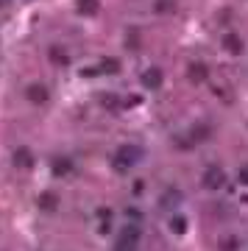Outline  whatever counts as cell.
<instances>
[{
	"label": "cell",
	"instance_id": "1",
	"mask_svg": "<svg viewBox=\"0 0 248 251\" xmlns=\"http://www.w3.org/2000/svg\"><path fill=\"white\" fill-rule=\"evenodd\" d=\"M140 156H142V148H137V145H120L115 151V156H112V168L117 173H125L140 162Z\"/></svg>",
	"mask_w": 248,
	"mask_h": 251
},
{
	"label": "cell",
	"instance_id": "2",
	"mask_svg": "<svg viewBox=\"0 0 248 251\" xmlns=\"http://www.w3.org/2000/svg\"><path fill=\"white\" fill-rule=\"evenodd\" d=\"M137 243H140V229L137 226H125L123 234L115 243V251H137Z\"/></svg>",
	"mask_w": 248,
	"mask_h": 251
},
{
	"label": "cell",
	"instance_id": "3",
	"mask_svg": "<svg viewBox=\"0 0 248 251\" xmlns=\"http://www.w3.org/2000/svg\"><path fill=\"white\" fill-rule=\"evenodd\" d=\"M201 181H204V187H209V190H221L223 184H226V173L212 165V168H206V171H204Z\"/></svg>",
	"mask_w": 248,
	"mask_h": 251
},
{
	"label": "cell",
	"instance_id": "4",
	"mask_svg": "<svg viewBox=\"0 0 248 251\" xmlns=\"http://www.w3.org/2000/svg\"><path fill=\"white\" fill-rule=\"evenodd\" d=\"M25 98L31 100V103H36V106H42V103H48L50 92H48V87H45V84H31V87L25 90Z\"/></svg>",
	"mask_w": 248,
	"mask_h": 251
},
{
	"label": "cell",
	"instance_id": "5",
	"mask_svg": "<svg viewBox=\"0 0 248 251\" xmlns=\"http://www.w3.org/2000/svg\"><path fill=\"white\" fill-rule=\"evenodd\" d=\"M142 87H145V90H156V87H162V70L159 67H148V70H142Z\"/></svg>",
	"mask_w": 248,
	"mask_h": 251
},
{
	"label": "cell",
	"instance_id": "6",
	"mask_svg": "<svg viewBox=\"0 0 248 251\" xmlns=\"http://www.w3.org/2000/svg\"><path fill=\"white\" fill-rule=\"evenodd\" d=\"M223 50H229L231 56H240L243 53V39H240L237 34H223Z\"/></svg>",
	"mask_w": 248,
	"mask_h": 251
},
{
	"label": "cell",
	"instance_id": "7",
	"mask_svg": "<svg viewBox=\"0 0 248 251\" xmlns=\"http://www.w3.org/2000/svg\"><path fill=\"white\" fill-rule=\"evenodd\" d=\"M206 64L204 62H193L190 67H187V78L193 81V84H201V81H206Z\"/></svg>",
	"mask_w": 248,
	"mask_h": 251
},
{
	"label": "cell",
	"instance_id": "8",
	"mask_svg": "<svg viewBox=\"0 0 248 251\" xmlns=\"http://www.w3.org/2000/svg\"><path fill=\"white\" fill-rule=\"evenodd\" d=\"M50 62L59 64V67H67V64H70V53H67L62 45H53L50 48Z\"/></svg>",
	"mask_w": 248,
	"mask_h": 251
},
{
	"label": "cell",
	"instance_id": "9",
	"mask_svg": "<svg viewBox=\"0 0 248 251\" xmlns=\"http://www.w3.org/2000/svg\"><path fill=\"white\" fill-rule=\"evenodd\" d=\"M14 165H17V168H31V165H34L31 151H28V148H17V151H14Z\"/></svg>",
	"mask_w": 248,
	"mask_h": 251
},
{
	"label": "cell",
	"instance_id": "10",
	"mask_svg": "<svg viewBox=\"0 0 248 251\" xmlns=\"http://www.w3.org/2000/svg\"><path fill=\"white\" fill-rule=\"evenodd\" d=\"M70 171H73V162L67 159V156H59V159L53 162V173L56 176H67Z\"/></svg>",
	"mask_w": 248,
	"mask_h": 251
},
{
	"label": "cell",
	"instance_id": "11",
	"mask_svg": "<svg viewBox=\"0 0 248 251\" xmlns=\"http://www.w3.org/2000/svg\"><path fill=\"white\" fill-rule=\"evenodd\" d=\"M39 206L50 212V209H56V206H59V198H56L53 193H42V196H39Z\"/></svg>",
	"mask_w": 248,
	"mask_h": 251
},
{
	"label": "cell",
	"instance_id": "12",
	"mask_svg": "<svg viewBox=\"0 0 248 251\" xmlns=\"http://www.w3.org/2000/svg\"><path fill=\"white\" fill-rule=\"evenodd\" d=\"M98 11V0H78V14L89 17V14H95Z\"/></svg>",
	"mask_w": 248,
	"mask_h": 251
},
{
	"label": "cell",
	"instance_id": "13",
	"mask_svg": "<svg viewBox=\"0 0 248 251\" xmlns=\"http://www.w3.org/2000/svg\"><path fill=\"white\" fill-rule=\"evenodd\" d=\"M100 73H120V59H103L100 62Z\"/></svg>",
	"mask_w": 248,
	"mask_h": 251
},
{
	"label": "cell",
	"instance_id": "14",
	"mask_svg": "<svg viewBox=\"0 0 248 251\" xmlns=\"http://www.w3.org/2000/svg\"><path fill=\"white\" fill-rule=\"evenodd\" d=\"M170 229H173V232H176V234H184L187 232V221H184V218H173V221H170Z\"/></svg>",
	"mask_w": 248,
	"mask_h": 251
},
{
	"label": "cell",
	"instance_id": "15",
	"mask_svg": "<svg viewBox=\"0 0 248 251\" xmlns=\"http://www.w3.org/2000/svg\"><path fill=\"white\" fill-rule=\"evenodd\" d=\"M100 103H103V109H112V112H117V109H120V100H117L115 95H103V98H100Z\"/></svg>",
	"mask_w": 248,
	"mask_h": 251
},
{
	"label": "cell",
	"instance_id": "16",
	"mask_svg": "<svg viewBox=\"0 0 248 251\" xmlns=\"http://www.w3.org/2000/svg\"><path fill=\"white\" fill-rule=\"evenodd\" d=\"M221 251H237V237H221Z\"/></svg>",
	"mask_w": 248,
	"mask_h": 251
},
{
	"label": "cell",
	"instance_id": "17",
	"mask_svg": "<svg viewBox=\"0 0 248 251\" xmlns=\"http://www.w3.org/2000/svg\"><path fill=\"white\" fill-rule=\"evenodd\" d=\"M193 137H195V140H206V137H209V128H206V126H195Z\"/></svg>",
	"mask_w": 248,
	"mask_h": 251
},
{
	"label": "cell",
	"instance_id": "18",
	"mask_svg": "<svg viewBox=\"0 0 248 251\" xmlns=\"http://www.w3.org/2000/svg\"><path fill=\"white\" fill-rule=\"evenodd\" d=\"M173 9V0H156V11H170Z\"/></svg>",
	"mask_w": 248,
	"mask_h": 251
},
{
	"label": "cell",
	"instance_id": "19",
	"mask_svg": "<svg viewBox=\"0 0 248 251\" xmlns=\"http://www.w3.org/2000/svg\"><path fill=\"white\" fill-rule=\"evenodd\" d=\"M176 198H181V193H168L162 204H165V206H173V204H176Z\"/></svg>",
	"mask_w": 248,
	"mask_h": 251
},
{
	"label": "cell",
	"instance_id": "20",
	"mask_svg": "<svg viewBox=\"0 0 248 251\" xmlns=\"http://www.w3.org/2000/svg\"><path fill=\"white\" fill-rule=\"evenodd\" d=\"M240 181H243V184H248V165H243V168H240Z\"/></svg>",
	"mask_w": 248,
	"mask_h": 251
}]
</instances>
